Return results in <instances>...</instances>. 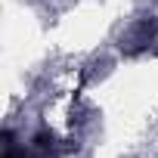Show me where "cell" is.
Masks as SVG:
<instances>
[{
	"mask_svg": "<svg viewBox=\"0 0 158 158\" xmlns=\"http://www.w3.org/2000/svg\"><path fill=\"white\" fill-rule=\"evenodd\" d=\"M34 149H37L40 155H50V152L56 149V136H53V133H47V130H40V133L34 136Z\"/></svg>",
	"mask_w": 158,
	"mask_h": 158,
	"instance_id": "6da1fadb",
	"label": "cell"
}]
</instances>
